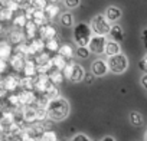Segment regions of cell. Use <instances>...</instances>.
<instances>
[{
  "instance_id": "6da1fadb",
  "label": "cell",
  "mask_w": 147,
  "mask_h": 141,
  "mask_svg": "<svg viewBox=\"0 0 147 141\" xmlns=\"http://www.w3.org/2000/svg\"><path fill=\"white\" fill-rule=\"evenodd\" d=\"M48 118L52 120V121H62L65 120L68 115H69V111H71V107H69V102L59 97V98H55V99H51L48 107Z\"/></svg>"
},
{
  "instance_id": "7a4b0ae2",
  "label": "cell",
  "mask_w": 147,
  "mask_h": 141,
  "mask_svg": "<svg viewBox=\"0 0 147 141\" xmlns=\"http://www.w3.org/2000/svg\"><path fill=\"white\" fill-rule=\"evenodd\" d=\"M62 74L65 78H68L71 82L74 84H78V82H82L84 81V75H85V70L81 65L75 63L72 59L68 62V65L62 69Z\"/></svg>"
},
{
  "instance_id": "3957f363",
  "label": "cell",
  "mask_w": 147,
  "mask_h": 141,
  "mask_svg": "<svg viewBox=\"0 0 147 141\" xmlns=\"http://www.w3.org/2000/svg\"><path fill=\"white\" fill-rule=\"evenodd\" d=\"M107 65H108V70L113 74H123L127 70L128 68V59L125 55H123L121 52L120 53H115L113 56H108V60H107Z\"/></svg>"
},
{
  "instance_id": "277c9868",
  "label": "cell",
  "mask_w": 147,
  "mask_h": 141,
  "mask_svg": "<svg viewBox=\"0 0 147 141\" xmlns=\"http://www.w3.org/2000/svg\"><path fill=\"white\" fill-rule=\"evenodd\" d=\"M92 30H91V26L87 25V23H78L74 28V40L78 46H87L90 39H91V35Z\"/></svg>"
},
{
  "instance_id": "5b68a950",
  "label": "cell",
  "mask_w": 147,
  "mask_h": 141,
  "mask_svg": "<svg viewBox=\"0 0 147 141\" xmlns=\"http://www.w3.org/2000/svg\"><path fill=\"white\" fill-rule=\"evenodd\" d=\"M111 28V22L105 17V15H97L92 19L91 23V30L95 35H101V36H107Z\"/></svg>"
},
{
  "instance_id": "8992f818",
  "label": "cell",
  "mask_w": 147,
  "mask_h": 141,
  "mask_svg": "<svg viewBox=\"0 0 147 141\" xmlns=\"http://www.w3.org/2000/svg\"><path fill=\"white\" fill-rule=\"evenodd\" d=\"M105 43H107V36H101V35H94L91 36L90 42H88V49L91 53H95V55H101L104 53V48H105Z\"/></svg>"
},
{
  "instance_id": "52a82bcc",
  "label": "cell",
  "mask_w": 147,
  "mask_h": 141,
  "mask_svg": "<svg viewBox=\"0 0 147 141\" xmlns=\"http://www.w3.org/2000/svg\"><path fill=\"white\" fill-rule=\"evenodd\" d=\"M19 82H20V78L15 74H9L6 75L5 78L0 79V84H2V88L6 91V92H15L18 88H19Z\"/></svg>"
},
{
  "instance_id": "ba28073f",
  "label": "cell",
  "mask_w": 147,
  "mask_h": 141,
  "mask_svg": "<svg viewBox=\"0 0 147 141\" xmlns=\"http://www.w3.org/2000/svg\"><path fill=\"white\" fill-rule=\"evenodd\" d=\"M45 50V40L40 38H33L28 42V55H33L36 56L38 53ZM26 55V56H28Z\"/></svg>"
},
{
  "instance_id": "9c48e42d",
  "label": "cell",
  "mask_w": 147,
  "mask_h": 141,
  "mask_svg": "<svg viewBox=\"0 0 147 141\" xmlns=\"http://www.w3.org/2000/svg\"><path fill=\"white\" fill-rule=\"evenodd\" d=\"M20 117H22L23 122H28V124L36 122V107L35 105H25V107H22Z\"/></svg>"
},
{
  "instance_id": "30bf717a",
  "label": "cell",
  "mask_w": 147,
  "mask_h": 141,
  "mask_svg": "<svg viewBox=\"0 0 147 141\" xmlns=\"http://www.w3.org/2000/svg\"><path fill=\"white\" fill-rule=\"evenodd\" d=\"M18 95H19V101H20V105L22 107H25V105H33L35 104V99H36L35 89H22Z\"/></svg>"
},
{
  "instance_id": "8fae6325",
  "label": "cell",
  "mask_w": 147,
  "mask_h": 141,
  "mask_svg": "<svg viewBox=\"0 0 147 141\" xmlns=\"http://www.w3.org/2000/svg\"><path fill=\"white\" fill-rule=\"evenodd\" d=\"M91 72H92L95 77H104V75L108 72L107 60H104V59H97V60H94L92 65H91Z\"/></svg>"
},
{
  "instance_id": "7c38bea8",
  "label": "cell",
  "mask_w": 147,
  "mask_h": 141,
  "mask_svg": "<svg viewBox=\"0 0 147 141\" xmlns=\"http://www.w3.org/2000/svg\"><path fill=\"white\" fill-rule=\"evenodd\" d=\"M39 33H40V39L46 40L56 36V28L52 23H43L42 26H39Z\"/></svg>"
},
{
  "instance_id": "4fadbf2b",
  "label": "cell",
  "mask_w": 147,
  "mask_h": 141,
  "mask_svg": "<svg viewBox=\"0 0 147 141\" xmlns=\"http://www.w3.org/2000/svg\"><path fill=\"white\" fill-rule=\"evenodd\" d=\"M9 63L10 66L16 70V72H22V69H23V65H25V56L19 55V53H12L10 58H9Z\"/></svg>"
},
{
  "instance_id": "5bb4252c",
  "label": "cell",
  "mask_w": 147,
  "mask_h": 141,
  "mask_svg": "<svg viewBox=\"0 0 147 141\" xmlns=\"http://www.w3.org/2000/svg\"><path fill=\"white\" fill-rule=\"evenodd\" d=\"M38 30H39V26H36L32 20H28V23H26L25 28H23V35H25V38H26L28 40H30V39H33V38L36 36Z\"/></svg>"
},
{
  "instance_id": "9a60e30c",
  "label": "cell",
  "mask_w": 147,
  "mask_h": 141,
  "mask_svg": "<svg viewBox=\"0 0 147 141\" xmlns=\"http://www.w3.org/2000/svg\"><path fill=\"white\" fill-rule=\"evenodd\" d=\"M48 78L51 79V82H52L53 85H61V84L63 82V79H65V77H63V74H62V70L55 69V68H52L49 72H48Z\"/></svg>"
},
{
  "instance_id": "2e32d148",
  "label": "cell",
  "mask_w": 147,
  "mask_h": 141,
  "mask_svg": "<svg viewBox=\"0 0 147 141\" xmlns=\"http://www.w3.org/2000/svg\"><path fill=\"white\" fill-rule=\"evenodd\" d=\"M43 13H45L46 20L51 22V20H53V19L58 16V13H59V7H58V5H55V3H49V5L45 6Z\"/></svg>"
},
{
  "instance_id": "e0dca14e",
  "label": "cell",
  "mask_w": 147,
  "mask_h": 141,
  "mask_svg": "<svg viewBox=\"0 0 147 141\" xmlns=\"http://www.w3.org/2000/svg\"><path fill=\"white\" fill-rule=\"evenodd\" d=\"M59 46H61V40H59L58 35H56L55 38H51V39H46V40H45V50L49 52V53L58 52Z\"/></svg>"
},
{
  "instance_id": "ac0fdd59",
  "label": "cell",
  "mask_w": 147,
  "mask_h": 141,
  "mask_svg": "<svg viewBox=\"0 0 147 141\" xmlns=\"http://www.w3.org/2000/svg\"><path fill=\"white\" fill-rule=\"evenodd\" d=\"M121 52V48H120V43L118 42H115V40H107V43H105V48H104V53L107 55V56H113V55H115V53H120Z\"/></svg>"
},
{
  "instance_id": "d6986e66",
  "label": "cell",
  "mask_w": 147,
  "mask_h": 141,
  "mask_svg": "<svg viewBox=\"0 0 147 141\" xmlns=\"http://www.w3.org/2000/svg\"><path fill=\"white\" fill-rule=\"evenodd\" d=\"M71 59H66V58H63L62 55H59V53H56L55 56H52L51 58V63H52V68H55V69H59V70H62L66 65H68V62H69Z\"/></svg>"
},
{
  "instance_id": "ffe728a7",
  "label": "cell",
  "mask_w": 147,
  "mask_h": 141,
  "mask_svg": "<svg viewBox=\"0 0 147 141\" xmlns=\"http://www.w3.org/2000/svg\"><path fill=\"white\" fill-rule=\"evenodd\" d=\"M108 35H110L111 39L115 40V42H121V40L124 39V32H123V28H121L120 25H111Z\"/></svg>"
},
{
  "instance_id": "44dd1931",
  "label": "cell",
  "mask_w": 147,
  "mask_h": 141,
  "mask_svg": "<svg viewBox=\"0 0 147 141\" xmlns=\"http://www.w3.org/2000/svg\"><path fill=\"white\" fill-rule=\"evenodd\" d=\"M121 9L117 7V6H110L107 10H105V17L110 20V22H117L120 17H121Z\"/></svg>"
},
{
  "instance_id": "7402d4cb",
  "label": "cell",
  "mask_w": 147,
  "mask_h": 141,
  "mask_svg": "<svg viewBox=\"0 0 147 141\" xmlns=\"http://www.w3.org/2000/svg\"><path fill=\"white\" fill-rule=\"evenodd\" d=\"M25 40V35L22 32V29H15L9 33V42L10 45H19L20 42Z\"/></svg>"
},
{
  "instance_id": "603a6c76",
  "label": "cell",
  "mask_w": 147,
  "mask_h": 141,
  "mask_svg": "<svg viewBox=\"0 0 147 141\" xmlns=\"http://www.w3.org/2000/svg\"><path fill=\"white\" fill-rule=\"evenodd\" d=\"M56 53L62 55V56H63V58H66V59H72V58H74V55H75V50H74V48H72L71 45L63 43V45H61V46H59V49H58V52H56Z\"/></svg>"
},
{
  "instance_id": "cb8c5ba5",
  "label": "cell",
  "mask_w": 147,
  "mask_h": 141,
  "mask_svg": "<svg viewBox=\"0 0 147 141\" xmlns=\"http://www.w3.org/2000/svg\"><path fill=\"white\" fill-rule=\"evenodd\" d=\"M12 55V46L7 40H0V59H9Z\"/></svg>"
},
{
  "instance_id": "d4e9b609",
  "label": "cell",
  "mask_w": 147,
  "mask_h": 141,
  "mask_svg": "<svg viewBox=\"0 0 147 141\" xmlns=\"http://www.w3.org/2000/svg\"><path fill=\"white\" fill-rule=\"evenodd\" d=\"M13 19V26L16 28V29H23L25 28V25L28 23V17H26V15L25 13H18L15 17H12Z\"/></svg>"
},
{
  "instance_id": "484cf974",
  "label": "cell",
  "mask_w": 147,
  "mask_h": 141,
  "mask_svg": "<svg viewBox=\"0 0 147 141\" xmlns=\"http://www.w3.org/2000/svg\"><path fill=\"white\" fill-rule=\"evenodd\" d=\"M59 22H61V25H62L63 28H71V26L74 25V16H72V13H69V12L62 13Z\"/></svg>"
},
{
  "instance_id": "4316f807",
  "label": "cell",
  "mask_w": 147,
  "mask_h": 141,
  "mask_svg": "<svg viewBox=\"0 0 147 141\" xmlns=\"http://www.w3.org/2000/svg\"><path fill=\"white\" fill-rule=\"evenodd\" d=\"M40 141H58V135L53 130H45L40 137H39Z\"/></svg>"
},
{
  "instance_id": "83f0119b",
  "label": "cell",
  "mask_w": 147,
  "mask_h": 141,
  "mask_svg": "<svg viewBox=\"0 0 147 141\" xmlns=\"http://www.w3.org/2000/svg\"><path fill=\"white\" fill-rule=\"evenodd\" d=\"M19 87L22 89H33V78L32 77H22Z\"/></svg>"
},
{
  "instance_id": "f1b7e54d",
  "label": "cell",
  "mask_w": 147,
  "mask_h": 141,
  "mask_svg": "<svg viewBox=\"0 0 147 141\" xmlns=\"http://www.w3.org/2000/svg\"><path fill=\"white\" fill-rule=\"evenodd\" d=\"M7 102H9V105L13 107V108H20V107H22V105H20V101H19V95H18L16 92H10V94L7 95Z\"/></svg>"
},
{
  "instance_id": "f546056e",
  "label": "cell",
  "mask_w": 147,
  "mask_h": 141,
  "mask_svg": "<svg viewBox=\"0 0 147 141\" xmlns=\"http://www.w3.org/2000/svg\"><path fill=\"white\" fill-rule=\"evenodd\" d=\"M130 122L134 125V127H141L143 125V115L140 112H131L130 114Z\"/></svg>"
},
{
  "instance_id": "4dcf8cb0",
  "label": "cell",
  "mask_w": 147,
  "mask_h": 141,
  "mask_svg": "<svg viewBox=\"0 0 147 141\" xmlns=\"http://www.w3.org/2000/svg\"><path fill=\"white\" fill-rule=\"evenodd\" d=\"M12 17H13V12H12L9 7H6V6L0 7V20L7 22V20H10Z\"/></svg>"
},
{
  "instance_id": "1f68e13d",
  "label": "cell",
  "mask_w": 147,
  "mask_h": 141,
  "mask_svg": "<svg viewBox=\"0 0 147 141\" xmlns=\"http://www.w3.org/2000/svg\"><path fill=\"white\" fill-rule=\"evenodd\" d=\"M45 120H48V109L45 107H36V121L38 122H42Z\"/></svg>"
},
{
  "instance_id": "d6a6232c",
  "label": "cell",
  "mask_w": 147,
  "mask_h": 141,
  "mask_svg": "<svg viewBox=\"0 0 147 141\" xmlns=\"http://www.w3.org/2000/svg\"><path fill=\"white\" fill-rule=\"evenodd\" d=\"M75 53H77V56L78 58H81V59H87L88 56H90V49H88V46H78V49L75 50Z\"/></svg>"
},
{
  "instance_id": "836d02e7",
  "label": "cell",
  "mask_w": 147,
  "mask_h": 141,
  "mask_svg": "<svg viewBox=\"0 0 147 141\" xmlns=\"http://www.w3.org/2000/svg\"><path fill=\"white\" fill-rule=\"evenodd\" d=\"M46 94V97L49 98V99H55V98H59L61 97V92H59V89H58V85H53L49 91H46L45 92Z\"/></svg>"
},
{
  "instance_id": "e575fe53",
  "label": "cell",
  "mask_w": 147,
  "mask_h": 141,
  "mask_svg": "<svg viewBox=\"0 0 147 141\" xmlns=\"http://www.w3.org/2000/svg\"><path fill=\"white\" fill-rule=\"evenodd\" d=\"M46 5H48L46 0H32V2H30V6L33 9H40V10H43Z\"/></svg>"
},
{
  "instance_id": "d590c367",
  "label": "cell",
  "mask_w": 147,
  "mask_h": 141,
  "mask_svg": "<svg viewBox=\"0 0 147 141\" xmlns=\"http://www.w3.org/2000/svg\"><path fill=\"white\" fill-rule=\"evenodd\" d=\"M71 141H92L90 137H87L85 134H82V132H78V134H75L72 138H71Z\"/></svg>"
},
{
  "instance_id": "8d00e7d4",
  "label": "cell",
  "mask_w": 147,
  "mask_h": 141,
  "mask_svg": "<svg viewBox=\"0 0 147 141\" xmlns=\"http://www.w3.org/2000/svg\"><path fill=\"white\" fill-rule=\"evenodd\" d=\"M63 3H65V6L68 9H75V7L80 6L81 0H63Z\"/></svg>"
},
{
  "instance_id": "74e56055",
  "label": "cell",
  "mask_w": 147,
  "mask_h": 141,
  "mask_svg": "<svg viewBox=\"0 0 147 141\" xmlns=\"http://www.w3.org/2000/svg\"><path fill=\"white\" fill-rule=\"evenodd\" d=\"M9 68V62L7 59H0V75H3Z\"/></svg>"
},
{
  "instance_id": "f35d334b",
  "label": "cell",
  "mask_w": 147,
  "mask_h": 141,
  "mask_svg": "<svg viewBox=\"0 0 147 141\" xmlns=\"http://www.w3.org/2000/svg\"><path fill=\"white\" fill-rule=\"evenodd\" d=\"M94 79H95V75H94L92 72H88V74L85 72V75H84V81H85L87 84H91Z\"/></svg>"
},
{
  "instance_id": "ab89813d",
  "label": "cell",
  "mask_w": 147,
  "mask_h": 141,
  "mask_svg": "<svg viewBox=\"0 0 147 141\" xmlns=\"http://www.w3.org/2000/svg\"><path fill=\"white\" fill-rule=\"evenodd\" d=\"M138 66H140V69H141V70H144V72L147 74V55H146V58H144L143 60H140V62H138Z\"/></svg>"
},
{
  "instance_id": "60d3db41",
  "label": "cell",
  "mask_w": 147,
  "mask_h": 141,
  "mask_svg": "<svg viewBox=\"0 0 147 141\" xmlns=\"http://www.w3.org/2000/svg\"><path fill=\"white\" fill-rule=\"evenodd\" d=\"M140 82H141L143 88H146V89H147V74H144V75L141 77V81H140Z\"/></svg>"
},
{
  "instance_id": "b9f144b4",
  "label": "cell",
  "mask_w": 147,
  "mask_h": 141,
  "mask_svg": "<svg viewBox=\"0 0 147 141\" xmlns=\"http://www.w3.org/2000/svg\"><path fill=\"white\" fill-rule=\"evenodd\" d=\"M101 141H115V140H114V137H111V135H107V137H104Z\"/></svg>"
},
{
  "instance_id": "7bdbcfd3",
  "label": "cell",
  "mask_w": 147,
  "mask_h": 141,
  "mask_svg": "<svg viewBox=\"0 0 147 141\" xmlns=\"http://www.w3.org/2000/svg\"><path fill=\"white\" fill-rule=\"evenodd\" d=\"M143 40H144V46L147 48V38H143Z\"/></svg>"
},
{
  "instance_id": "ee69618b",
  "label": "cell",
  "mask_w": 147,
  "mask_h": 141,
  "mask_svg": "<svg viewBox=\"0 0 147 141\" xmlns=\"http://www.w3.org/2000/svg\"><path fill=\"white\" fill-rule=\"evenodd\" d=\"M143 38H147V29H146V30L143 32Z\"/></svg>"
},
{
  "instance_id": "f6af8a7d",
  "label": "cell",
  "mask_w": 147,
  "mask_h": 141,
  "mask_svg": "<svg viewBox=\"0 0 147 141\" xmlns=\"http://www.w3.org/2000/svg\"><path fill=\"white\" fill-rule=\"evenodd\" d=\"M12 141H22V140H20V138H18V137H16V138H13V140H12Z\"/></svg>"
},
{
  "instance_id": "bcb514c9",
  "label": "cell",
  "mask_w": 147,
  "mask_h": 141,
  "mask_svg": "<svg viewBox=\"0 0 147 141\" xmlns=\"http://www.w3.org/2000/svg\"><path fill=\"white\" fill-rule=\"evenodd\" d=\"M144 141H147V132H146V135H144Z\"/></svg>"
},
{
  "instance_id": "7dc6e473",
  "label": "cell",
  "mask_w": 147,
  "mask_h": 141,
  "mask_svg": "<svg viewBox=\"0 0 147 141\" xmlns=\"http://www.w3.org/2000/svg\"><path fill=\"white\" fill-rule=\"evenodd\" d=\"M51 2H52V3H55V2H58V0H51Z\"/></svg>"
}]
</instances>
